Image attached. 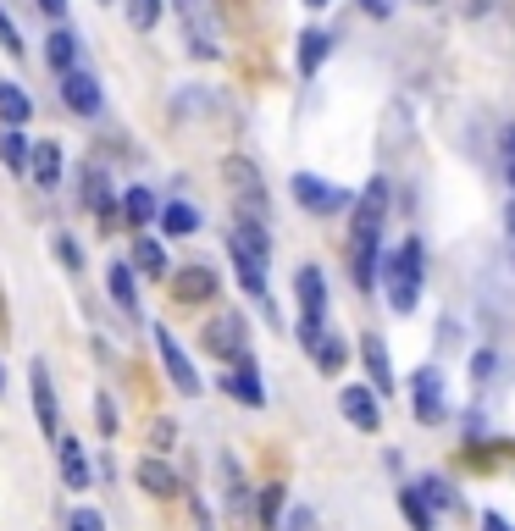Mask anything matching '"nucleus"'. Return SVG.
<instances>
[{
  "instance_id": "f257e3e1",
  "label": "nucleus",
  "mask_w": 515,
  "mask_h": 531,
  "mask_svg": "<svg viewBox=\"0 0 515 531\" xmlns=\"http://www.w3.org/2000/svg\"><path fill=\"white\" fill-rule=\"evenodd\" d=\"M383 216H388V183L372 177L366 194L355 200V222H349V272H355V288L377 283V238H383Z\"/></svg>"
},
{
  "instance_id": "f03ea898",
  "label": "nucleus",
  "mask_w": 515,
  "mask_h": 531,
  "mask_svg": "<svg viewBox=\"0 0 515 531\" xmlns=\"http://www.w3.org/2000/svg\"><path fill=\"white\" fill-rule=\"evenodd\" d=\"M421 272H427V249H421V238H405V244L388 255L383 266V288H388V305L399 310V316H410L416 310V294H421Z\"/></svg>"
},
{
  "instance_id": "7ed1b4c3",
  "label": "nucleus",
  "mask_w": 515,
  "mask_h": 531,
  "mask_svg": "<svg viewBox=\"0 0 515 531\" xmlns=\"http://www.w3.org/2000/svg\"><path fill=\"white\" fill-rule=\"evenodd\" d=\"M294 288H300V343L316 349V343H322V321H327V283H322L316 266H300Z\"/></svg>"
},
{
  "instance_id": "20e7f679",
  "label": "nucleus",
  "mask_w": 515,
  "mask_h": 531,
  "mask_svg": "<svg viewBox=\"0 0 515 531\" xmlns=\"http://www.w3.org/2000/svg\"><path fill=\"white\" fill-rule=\"evenodd\" d=\"M410 415H416L421 426L444 421V371L438 366H421L416 377H410Z\"/></svg>"
},
{
  "instance_id": "39448f33",
  "label": "nucleus",
  "mask_w": 515,
  "mask_h": 531,
  "mask_svg": "<svg viewBox=\"0 0 515 531\" xmlns=\"http://www.w3.org/2000/svg\"><path fill=\"white\" fill-rule=\"evenodd\" d=\"M178 12H183V28H189V50L194 56H222V45H216V12H211V0H178Z\"/></svg>"
},
{
  "instance_id": "423d86ee",
  "label": "nucleus",
  "mask_w": 515,
  "mask_h": 531,
  "mask_svg": "<svg viewBox=\"0 0 515 531\" xmlns=\"http://www.w3.org/2000/svg\"><path fill=\"white\" fill-rule=\"evenodd\" d=\"M294 200L305 205L311 216H333V211H349V189H333V183H322V177H311V172H300L294 177Z\"/></svg>"
},
{
  "instance_id": "0eeeda50",
  "label": "nucleus",
  "mask_w": 515,
  "mask_h": 531,
  "mask_svg": "<svg viewBox=\"0 0 515 531\" xmlns=\"http://www.w3.org/2000/svg\"><path fill=\"white\" fill-rule=\"evenodd\" d=\"M205 349L216 354V360H233V366H244V360H250V349H244V321L233 316H216L211 327H205Z\"/></svg>"
},
{
  "instance_id": "6e6552de",
  "label": "nucleus",
  "mask_w": 515,
  "mask_h": 531,
  "mask_svg": "<svg viewBox=\"0 0 515 531\" xmlns=\"http://www.w3.org/2000/svg\"><path fill=\"white\" fill-rule=\"evenodd\" d=\"M156 349H161V366H167V377L178 382V393H189V399H194V393H200V371L189 366V354L178 349V338H172L167 327H156Z\"/></svg>"
},
{
  "instance_id": "1a4fd4ad",
  "label": "nucleus",
  "mask_w": 515,
  "mask_h": 531,
  "mask_svg": "<svg viewBox=\"0 0 515 531\" xmlns=\"http://www.w3.org/2000/svg\"><path fill=\"white\" fill-rule=\"evenodd\" d=\"M338 410H344V421L355 426V432H377V426H383V404H377L372 388H344L338 393Z\"/></svg>"
},
{
  "instance_id": "9d476101",
  "label": "nucleus",
  "mask_w": 515,
  "mask_h": 531,
  "mask_svg": "<svg viewBox=\"0 0 515 531\" xmlns=\"http://www.w3.org/2000/svg\"><path fill=\"white\" fill-rule=\"evenodd\" d=\"M61 106L72 111V117H95L100 111V83L89 78V72H61Z\"/></svg>"
},
{
  "instance_id": "9b49d317",
  "label": "nucleus",
  "mask_w": 515,
  "mask_h": 531,
  "mask_svg": "<svg viewBox=\"0 0 515 531\" xmlns=\"http://www.w3.org/2000/svg\"><path fill=\"white\" fill-rule=\"evenodd\" d=\"M28 388H34V415H39V432L45 437H56V388H50V371H45V360H34L28 366Z\"/></svg>"
},
{
  "instance_id": "f8f14e48",
  "label": "nucleus",
  "mask_w": 515,
  "mask_h": 531,
  "mask_svg": "<svg viewBox=\"0 0 515 531\" xmlns=\"http://www.w3.org/2000/svg\"><path fill=\"white\" fill-rule=\"evenodd\" d=\"M211 294H216V272H205V266H178V277H172V299H178V305H205Z\"/></svg>"
},
{
  "instance_id": "ddd939ff",
  "label": "nucleus",
  "mask_w": 515,
  "mask_h": 531,
  "mask_svg": "<svg viewBox=\"0 0 515 531\" xmlns=\"http://www.w3.org/2000/svg\"><path fill=\"white\" fill-rule=\"evenodd\" d=\"M360 360H366V371H372V382H377V399H388V393H394V371H388V343L377 338V332H366Z\"/></svg>"
},
{
  "instance_id": "4468645a",
  "label": "nucleus",
  "mask_w": 515,
  "mask_h": 531,
  "mask_svg": "<svg viewBox=\"0 0 515 531\" xmlns=\"http://www.w3.org/2000/svg\"><path fill=\"white\" fill-rule=\"evenodd\" d=\"M61 443V482L72 487V493H84L89 487V454H84V443L78 437H56Z\"/></svg>"
},
{
  "instance_id": "2eb2a0df",
  "label": "nucleus",
  "mask_w": 515,
  "mask_h": 531,
  "mask_svg": "<svg viewBox=\"0 0 515 531\" xmlns=\"http://www.w3.org/2000/svg\"><path fill=\"white\" fill-rule=\"evenodd\" d=\"M28 177H34L39 189H56L61 183V144H34V150H28Z\"/></svg>"
},
{
  "instance_id": "dca6fc26",
  "label": "nucleus",
  "mask_w": 515,
  "mask_h": 531,
  "mask_svg": "<svg viewBox=\"0 0 515 531\" xmlns=\"http://www.w3.org/2000/svg\"><path fill=\"white\" fill-rule=\"evenodd\" d=\"M106 288H111V299H117L128 316H139V283H133L128 260H111V266H106Z\"/></svg>"
},
{
  "instance_id": "f3484780",
  "label": "nucleus",
  "mask_w": 515,
  "mask_h": 531,
  "mask_svg": "<svg viewBox=\"0 0 515 531\" xmlns=\"http://www.w3.org/2000/svg\"><path fill=\"white\" fill-rule=\"evenodd\" d=\"M222 388H228L239 404H250V410H261V404H266V388H261V377H255L250 360H244V366L233 371V377H222Z\"/></svg>"
},
{
  "instance_id": "a211bd4d",
  "label": "nucleus",
  "mask_w": 515,
  "mask_h": 531,
  "mask_svg": "<svg viewBox=\"0 0 515 531\" xmlns=\"http://www.w3.org/2000/svg\"><path fill=\"white\" fill-rule=\"evenodd\" d=\"M133 476H139V487L150 498H172V493H178V476H172V465H161V460H139V471H133Z\"/></svg>"
},
{
  "instance_id": "6ab92c4d",
  "label": "nucleus",
  "mask_w": 515,
  "mask_h": 531,
  "mask_svg": "<svg viewBox=\"0 0 515 531\" xmlns=\"http://www.w3.org/2000/svg\"><path fill=\"white\" fill-rule=\"evenodd\" d=\"M28 117H34V100L23 95V83H0V122L6 128H23Z\"/></svg>"
},
{
  "instance_id": "aec40b11",
  "label": "nucleus",
  "mask_w": 515,
  "mask_h": 531,
  "mask_svg": "<svg viewBox=\"0 0 515 531\" xmlns=\"http://www.w3.org/2000/svg\"><path fill=\"white\" fill-rule=\"evenodd\" d=\"M45 61L56 72H72L78 67V34H72V28H56V34L45 39Z\"/></svg>"
},
{
  "instance_id": "412c9836",
  "label": "nucleus",
  "mask_w": 515,
  "mask_h": 531,
  "mask_svg": "<svg viewBox=\"0 0 515 531\" xmlns=\"http://www.w3.org/2000/svg\"><path fill=\"white\" fill-rule=\"evenodd\" d=\"M327 50H333V34H322V28H305L300 34V72L305 78H316V67L327 61Z\"/></svg>"
},
{
  "instance_id": "4be33fe9",
  "label": "nucleus",
  "mask_w": 515,
  "mask_h": 531,
  "mask_svg": "<svg viewBox=\"0 0 515 531\" xmlns=\"http://www.w3.org/2000/svg\"><path fill=\"white\" fill-rule=\"evenodd\" d=\"M84 205H95L106 227L117 222V200H111V189H106V177H100V172H84Z\"/></svg>"
},
{
  "instance_id": "5701e85b",
  "label": "nucleus",
  "mask_w": 515,
  "mask_h": 531,
  "mask_svg": "<svg viewBox=\"0 0 515 531\" xmlns=\"http://www.w3.org/2000/svg\"><path fill=\"white\" fill-rule=\"evenodd\" d=\"M399 509H405L410 531H432V526H438V520H432V504H427V493H416V487H399Z\"/></svg>"
},
{
  "instance_id": "b1692460",
  "label": "nucleus",
  "mask_w": 515,
  "mask_h": 531,
  "mask_svg": "<svg viewBox=\"0 0 515 531\" xmlns=\"http://www.w3.org/2000/svg\"><path fill=\"white\" fill-rule=\"evenodd\" d=\"M28 150H34V144L23 139V128H6V122H0V161L12 166V172H28Z\"/></svg>"
},
{
  "instance_id": "393cba45",
  "label": "nucleus",
  "mask_w": 515,
  "mask_h": 531,
  "mask_svg": "<svg viewBox=\"0 0 515 531\" xmlns=\"http://www.w3.org/2000/svg\"><path fill=\"white\" fill-rule=\"evenodd\" d=\"M133 266H139L144 277H167V249H161L156 238H133Z\"/></svg>"
},
{
  "instance_id": "a878e982",
  "label": "nucleus",
  "mask_w": 515,
  "mask_h": 531,
  "mask_svg": "<svg viewBox=\"0 0 515 531\" xmlns=\"http://www.w3.org/2000/svg\"><path fill=\"white\" fill-rule=\"evenodd\" d=\"M222 487H228V509L233 515H244V504H250V487H244V476H239V460H233V454H222Z\"/></svg>"
},
{
  "instance_id": "bb28decb",
  "label": "nucleus",
  "mask_w": 515,
  "mask_h": 531,
  "mask_svg": "<svg viewBox=\"0 0 515 531\" xmlns=\"http://www.w3.org/2000/svg\"><path fill=\"white\" fill-rule=\"evenodd\" d=\"M194 227H200V211H194V205L172 200L167 211H161V233H172V238H189Z\"/></svg>"
},
{
  "instance_id": "cd10ccee",
  "label": "nucleus",
  "mask_w": 515,
  "mask_h": 531,
  "mask_svg": "<svg viewBox=\"0 0 515 531\" xmlns=\"http://www.w3.org/2000/svg\"><path fill=\"white\" fill-rule=\"evenodd\" d=\"M122 216H128L133 227L156 222V194H150V189H128V194H122Z\"/></svg>"
},
{
  "instance_id": "c85d7f7f",
  "label": "nucleus",
  "mask_w": 515,
  "mask_h": 531,
  "mask_svg": "<svg viewBox=\"0 0 515 531\" xmlns=\"http://www.w3.org/2000/svg\"><path fill=\"white\" fill-rule=\"evenodd\" d=\"M161 6H167V0H128V23L139 28V34H150V28L161 23Z\"/></svg>"
},
{
  "instance_id": "c756f323",
  "label": "nucleus",
  "mask_w": 515,
  "mask_h": 531,
  "mask_svg": "<svg viewBox=\"0 0 515 531\" xmlns=\"http://www.w3.org/2000/svg\"><path fill=\"white\" fill-rule=\"evenodd\" d=\"M316 366H322V371H338V366H344V338H338V332H333V338H327V332H322V343H316Z\"/></svg>"
},
{
  "instance_id": "7c9ffc66",
  "label": "nucleus",
  "mask_w": 515,
  "mask_h": 531,
  "mask_svg": "<svg viewBox=\"0 0 515 531\" xmlns=\"http://www.w3.org/2000/svg\"><path fill=\"white\" fill-rule=\"evenodd\" d=\"M421 493H427V504H438V509H460V498H455V487L444 482V476H427V482H416Z\"/></svg>"
},
{
  "instance_id": "2f4dec72",
  "label": "nucleus",
  "mask_w": 515,
  "mask_h": 531,
  "mask_svg": "<svg viewBox=\"0 0 515 531\" xmlns=\"http://www.w3.org/2000/svg\"><path fill=\"white\" fill-rule=\"evenodd\" d=\"M0 50H6V56H28L23 34H17V23H12L6 12H0Z\"/></svg>"
},
{
  "instance_id": "473e14b6",
  "label": "nucleus",
  "mask_w": 515,
  "mask_h": 531,
  "mask_svg": "<svg viewBox=\"0 0 515 531\" xmlns=\"http://www.w3.org/2000/svg\"><path fill=\"white\" fill-rule=\"evenodd\" d=\"M277 509H283V487H266V493H261V526L266 531H277Z\"/></svg>"
},
{
  "instance_id": "72a5a7b5",
  "label": "nucleus",
  "mask_w": 515,
  "mask_h": 531,
  "mask_svg": "<svg viewBox=\"0 0 515 531\" xmlns=\"http://www.w3.org/2000/svg\"><path fill=\"white\" fill-rule=\"evenodd\" d=\"M67 531H106V520H100L95 509H78V515L67 520Z\"/></svg>"
},
{
  "instance_id": "f704fd0d",
  "label": "nucleus",
  "mask_w": 515,
  "mask_h": 531,
  "mask_svg": "<svg viewBox=\"0 0 515 531\" xmlns=\"http://www.w3.org/2000/svg\"><path fill=\"white\" fill-rule=\"evenodd\" d=\"M56 255L67 260V266H84V255H78V244H72V238H56Z\"/></svg>"
},
{
  "instance_id": "c9c22d12",
  "label": "nucleus",
  "mask_w": 515,
  "mask_h": 531,
  "mask_svg": "<svg viewBox=\"0 0 515 531\" xmlns=\"http://www.w3.org/2000/svg\"><path fill=\"white\" fill-rule=\"evenodd\" d=\"M150 443H156V449H172V421H156V426H150Z\"/></svg>"
},
{
  "instance_id": "e433bc0d",
  "label": "nucleus",
  "mask_w": 515,
  "mask_h": 531,
  "mask_svg": "<svg viewBox=\"0 0 515 531\" xmlns=\"http://www.w3.org/2000/svg\"><path fill=\"white\" fill-rule=\"evenodd\" d=\"M277 531H311V509H294V515H288V526H277Z\"/></svg>"
},
{
  "instance_id": "4c0bfd02",
  "label": "nucleus",
  "mask_w": 515,
  "mask_h": 531,
  "mask_svg": "<svg viewBox=\"0 0 515 531\" xmlns=\"http://www.w3.org/2000/svg\"><path fill=\"white\" fill-rule=\"evenodd\" d=\"M360 12H366V17H388V12H394V0H360Z\"/></svg>"
},
{
  "instance_id": "58836bf2",
  "label": "nucleus",
  "mask_w": 515,
  "mask_h": 531,
  "mask_svg": "<svg viewBox=\"0 0 515 531\" xmlns=\"http://www.w3.org/2000/svg\"><path fill=\"white\" fill-rule=\"evenodd\" d=\"M100 432H117V410H111V399H100Z\"/></svg>"
},
{
  "instance_id": "ea45409f",
  "label": "nucleus",
  "mask_w": 515,
  "mask_h": 531,
  "mask_svg": "<svg viewBox=\"0 0 515 531\" xmlns=\"http://www.w3.org/2000/svg\"><path fill=\"white\" fill-rule=\"evenodd\" d=\"M34 6H39L45 17H67V0H34Z\"/></svg>"
},
{
  "instance_id": "a19ab883",
  "label": "nucleus",
  "mask_w": 515,
  "mask_h": 531,
  "mask_svg": "<svg viewBox=\"0 0 515 531\" xmlns=\"http://www.w3.org/2000/svg\"><path fill=\"white\" fill-rule=\"evenodd\" d=\"M493 12V0H466V17H488Z\"/></svg>"
},
{
  "instance_id": "79ce46f5",
  "label": "nucleus",
  "mask_w": 515,
  "mask_h": 531,
  "mask_svg": "<svg viewBox=\"0 0 515 531\" xmlns=\"http://www.w3.org/2000/svg\"><path fill=\"white\" fill-rule=\"evenodd\" d=\"M504 161H510V166H515V128H510V133H504Z\"/></svg>"
},
{
  "instance_id": "37998d69",
  "label": "nucleus",
  "mask_w": 515,
  "mask_h": 531,
  "mask_svg": "<svg viewBox=\"0 0 515 531\" xmlns=\"http://www.w3.org/2000/svg\"><path fill=\"white\" fill-rule=\"evenodd\" d=\"M482 526H488V531H510V526H504V515H482Z\"/></svg>"
},
{
  "instance_id": "c03bdc74",
  "label": "nucleus",
  "mask_w": 515,
  "mask_h": 531,
  "mask_svg": "<svg viewBox=\"0 0 515 531\" xmlns=\"http://www.w3.org/2000/svg\"><path fill=\"white\" fill-rule=\"evenodd\" d=\"M305 6H311V12H322V6H333V0H305Z\"/></svg>"
},
{
  "instance_id": "a18cd8bd",
  "label": "nucleus",
  "mask_w": 515,
  "mask_h": 531,
  "mask_svg": "<svg viewBox=\"0 0 515 531\" xmlns=\"http://www.w3.org/2000/svg\"><path fill=\"white\" fill-rule=\"evenodd\" d=\"M0 388H6V366H0Z\"/></svg>"
}]
</instances>
